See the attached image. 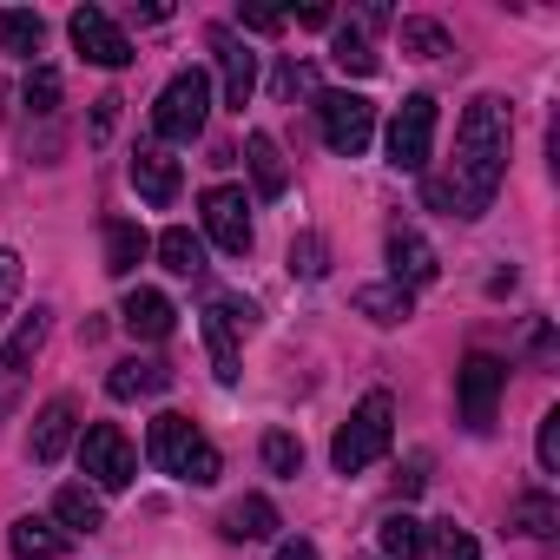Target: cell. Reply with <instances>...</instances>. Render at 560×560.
Returning <instances> with one entry per match:
<instances>
[{
    "mask_svg": "<svg viewBox=\"0 0 560 560\" xmlns=\"http://www.w3.org/2000/svg\"><path fill=\"white\" fill-rule=\"evenodd\" d=\"M508 139H514V119H508V100L481 93L468 100L462 126H455V172L448 178H429V205H442L448 218H481L508 178Z\"/></svg>",
    "mask_w": 560,
    "mask_h": 560,
    "instance_id": "1",
    "label": "cell"
},
{
    "mask_svg": "<svg viewBox=\"0 0 560 560\" xmlns=\"http://www.w3.org/2000/svg\"><path fill=\"white\" fill-rule=\"evenodd\" d=\"M389 442H396V402H389L383 389H370V396L350 409V422L337 429L330 462H337V475H363L370 462H383V455H389Z\"/></svg>",
    "mask_w": 560,
    "mask_h": 560,
    "instance_id": "2",
    "label": "cell"
},
{
    "mask_svg": "<svg viewBox=\"0 0 560 560\" xmlns=\"http://www.w3.org/2000/svg\"><path fill=\"white\" fill-rule=\"evenodd\" d=\"M145 455H152V468L159 475H172V481H191V488H211L218 481V448L185 422V416H159L152 422V435H145Z\"/></svg>",
    "mask_w": 560,
    "mask_h": 560,
    "instance_id": "3",
    "label": "cell"
},
{
    "mask_svg": "<svg viewBox=\"0 0 560 560\" xmlns=\"http://www.w3.org/2000/svg\"><path fill=\"white\" fill-rule=\"evenodd\" d=\"M205 119H211V80H205L198 67L172 73L165 93H159V106H152V132L172 139V145H191V139L205 132Z\"/></svg>",
    "mask_w": 560,
    "mask_h": 560,
    "instance_id": "4",
    "label": "cell"
},
{
    "mask_svg": "<svg viewBox=\"0 0 560 560\" xmlns=\"http://www.w3.org/2000/svg\"><path fill=\"white\" fill-rule=\"evenodd\" d=\"M501 389H508V363L488 357V350H468L462 370H455V402H462V422L475 435L494 429V409H501Z\"/></svg>",
    "mask_w": 560,
    "mask_h": 560,
    "instance_id": "5",
    "label": "cell"
},
{
    "mask_svg": "<svg viewBox=\"0 0 560 560\" xmlns=\"http://www.w3.org/2000/svg\"><path fill=\"white\" fill-rule=\"evenodd\" d=\"M317 132L337 159H363L370 139H376V106L363 93H324L317 100Z\"/></svg>",
    "mask_w": 560,
    "mask_h": 560,
    "instance_id": "6",
    "label": "cell"
},
{
    "mask_svg": "<svg viewBox=\"0 0 560 560\" xmlns=\"http://www.w3.org/2000/svg\"><path fill=\"white\" fill-rule=\"evenodd\" d=\"M80 468L93 475V488L119 494V488H132L139 455H132V442H126V429H119V422H93V429H86V442H80Z\"/></svg>",
    "mask_w": 560,
    "mask_h": 560,
    "instance_id": "7",
    "label": "cell"
},
{
    "mask_svg": "<svg viewBox=\"0 0 560 560\" xmlns=\"http://www.w3.org/2000/svg\"><path fill=\"white\" fill-rule=\"evenodd\" d=\"M435 152V100L429 93H409L389 119V165L396 172H422Z\"/></svg>",
    "mask_w": 560,
    "mask_h": 560,
    "instance_id": "8",
    "label": "cell"
},
{
    "mask_svg": "<svg viewBox=\"0 0 560 560\" xmlns=\"http://www.w3.org/2000/svg\"><path fill=\"white\" fill-rule=\"evenodd\" d=\"M244 330H257V304H244V298H211L205 304V343H211L218 383H237V337Z\"/></svg>",
    "mask_w": 560,
    "mask_h": 560,
    "instance_id": "9",
    "label": "cell"
},
{
    "mask_svg": "<svg viewBox=\"0 0 560 560\" xmlns=\"http://www.w3.org/2000/svg\"><path fill=\"white\" fill-rule=\"evenodd\" d=\"M47 343V311H34L8 343H0V422L14 416V402L27 396V376H34V357Z\"/></svg>",
    "mask_w": 560,
    "mask_h": 560,
    "instance_id": "10",
    "label": "cell"
},
{
    "mask_svg": "<svg viewBox=\"0 0 560 560\" xmlns=\"http://www.w3.org/2000/svg\"><path fill=\"white\" fill-rule=\"evenodd\" d=\"M198 211H205V237H211L224 257H244V250H250V205H244L237 185H211V191L198 198Z\"/></svg>",
    "mask_w": 560,
    "mask_h": 560,
    "instance_id": "11",
    "label": "cell"
},
{
    "mask_svg": "<svg viewBox=\"0 0 560 560\" xmlns=\"http://www.w3.org/2000/svg\"><path fill=\"white\" fill-rule=\"evenodd\" d=\"M67 34H73L80 60H93V67H106V73L132 67V40L119 34V21H113V14H100V8H80V14L67 21Z\"/></svg>",
    "mask_w": 560,
    "mask_h": 560,
    "instance_id": "12",
    "label": "cell"
},
{
    "mask_svg": "<svg viewBox=\"0 0 560 560\" xmlns=\"http://www.w3.org/2000/svg\"><path fill=\"white\" fill-rule=\"evenodd\" d=\"M442 277V257H435V244L416 231V224H389V284H402V291H422V284H435Z\"/></svg>",
    "mask_w": 560,
    "mask_h": 560,
    "instance_id": "13",
    "label": "cell"
},
{
    "mask_svg": "<svg viewBox=\"0 0 560 560\" xmlns=\"http://www.w3.org/2000/svg\"><path fill=\"white\" fill-rule=\"evenodd\" d=\"M211 54H218V73H224V106H244L250 86H257V54L231 27H211Z\"/></svg>",
    "mask_w": 560,
    "mask_h": 560,
    "instance_id": "14",
    "label": "cell"
},
{
    "mask_svg": "<svg viewBox=\"0 0 560 560\" xmlns=\"http://www.w3.org/2000/svg\"><path fill=\"white\" fill-rule=\"evenodd\" d=\"M73 422H80V402L73 396H54L40 416H34V435H27V455L47 468V462H60L67 455V442H73Z\"/></svg>",
    "mask_w": 560,
    "mask_h": 560,
    "instance_id": "15",
    "label": "cell"
},
{
    "mask_svg": "<svg viewBox=\"0 0 560 560\" xmlns=\"http://www.w3.org/2000/svg\"><path fill=\"white\" fill-rule=\"evenodd\" d=\"M178 185H185V178H178V159H165L159 145H139V152H132V191H139L152 211H165V205L178 198Z\"/></svg>",
    "mask_w": 560,
    "mask_h": 560,
    "instance_id": "16",
    "label": "cell"
},
{
    "mask_svg": "<svg viewBox=\"0 0 560 560\" xmlns=\"http://www.w3.org/2000/svg\"><path fill=\"white\" fill-rule=\"evenodd\" d=\"M119 317H126V330H132L139 343H165L172 324H178V311H172L165 291H132V298L119 304Z\"/></svg>",
    "mask_w": 560,
    "mask_h": 560,
    "instance_id": "17",
    "label": "cell"
},
{
    "mask_svg": "<svg viewBox=\"0 0 560 560\" xmlns=\"http://www.w3.org/2000/svg\"><path fill=\"white\" fill-rule=\"evenodd\" d=\"M106 389H113L119 402H139V396H165V389H172V363H159V357H126V363L106 376Z\"/></svg>",
    "mask_w": 560,
    "mask_h": 560,
    "instance_id": "18",
    "label": "cell"
},
{
    "mask_svg": "<svg viewBox=\"0 0 560 560\" xmlns=\"http://www.w3.org/2000/svg\"><path fill=\"white\" fill-rule=\"evenodd\" d=\"M54 521H60V534H100L106 527V508H100V494L86 481H73V488L54 494Z\"/></svg>",
    "mask_w": 560,
    "mask_h": 560,
    "instance_id": "19",
    "label": "cell"
},
{
    "mask_svg": "<svg viewBox=\"0 0 560 560\" xmlns=\"http://www.w3.org/2000/svg\"><path fill=\"white\" fill-rule=\"evenodd\" d=\"M8 547H14V560H60L67 553V534L54 521H40V514H21L8 527Z\"/></svg>",
    "mask_w": 560,
    "mask_h": 560,
    "instance_id": "20",
    "label": "cell"
},
{
    "mask_svg": "<svg viewBox=\"0 0 560 560\" xmlns=\"http://www.w3.org/2000/svg\"><path fill=\"white\" fill-rule=\"evenodd\" d=\"M270 534H277L270 494H244V501L224 508V540H270Z\"/></svg>",
    "mask_w": 560,
    "mask_h": 560,
    "instance_id": "21",
    "label": "cell"
},
{
    "mask_svg": "<svg viewBox=\"0 0 560 560\" xmlns=\"http://www.w3.org/2000/svg\"><path fill=\"white\" fill-rule=\"evenodd\" d=\"M244 159H250V178H257V191H264V198H284L291 172H284V152H277V139H270V132H250V139H244Z\"/></svg>",
    "mask_w": 560,
    "mask_h": 560,
    "instance_id": "22",
    "label": "cell"
},
{
    "mask_svg": "<svg viewBox=\"0 0 560 560\" xmlns=\"http://www.w3.org/2000/svg\"><path fill=\"white\" fill-rule=\"evenodd\" d=\"M40 47H47V21H40L34 8H0V54L34 60Z\"/></svg>",
    "mask_w": 560,
    "mask_h": 560,
    "instance_id": "23",
    "label": "cell"
},
{
    "mask_svg": "<svg viewBox=\"0 0 560 560\" xmlns=\"http://www.w3.org/2000/svg\"><path fill=\"white\" fill-rule=\"evenodd\" d=\"M145 250H152V237H145L132 218H113V224H106V270H113V277H132Z\"/></svg>",
    "mask_w": 560,
    "mask_h": 560,
    "instance_id": "24",
    "label": "cell"
},
{
    "mask_svg": "<svg viewBox=\"0 0 560 560\" xmlns=\"http://www.w3.org/2000/svg\"><path fill=\"white\" fill-rule=\"evenodd\" d=\"M514 527H521L527 540H547V534L560 527V501H553L547 488H527V494L514 501Z\"/></svg>",
    "mask_w": 560,
    "mask_h": 560,
    "instance_id": "25",
    "label": "cell"
},
{
    "mask_svg": "<svg viewBox=\"0 0 560 560\" xmlns=\"http://www.w3.org/2000/svg\"><path fill=\"white\" fill-rule=\"evenodd\" d=\"M376 540H383V553H389V560H416V553L429 547V527H422L416 514H383Z\"/></svg>",
    "mask_w": 560,
    "mask_h": 560,
    "instance_id": "26",
    "label": "cell"
},
{
    "mask_svg": "<svg viewBox=\"0 0 560 560\" xmlns=\"http://www.w3.org/2000/svg\"><path fill=\"white\" fill-rule=\"evenodd\" d=\"M330 60H337L343 73H357V80H370V73L383 67V54L363 40V27H337V40H330Z\"/></svg>",
    "mask_w": 560,
    "mask_h": 560,
    "instance_id": "27",
    "label": "cell"
},
{
    "mask_svg": "<svg viewBox=\"0 0 560 560\" xmlns=\"http://www.w3.org/2000/svg\"><path fill=\"white\" fill-rule=\"evenodd\" d=\"M159 264H165L172 277H198V270H205V244H198L185 224H172V231L159 237Z\"/></svg>",
    "mask_w": 560,
    "mask_h": 560,
    "instance_id": "28",
    "label": "cell"
},
{
    "mask_svg": "<svg viewBox=\"0 0 560 560\" xmlns=\"http://www.w3.org/2000/svg\"><path fill=\"white\" fill-rule=\"evenodd\" d=\"M357 311H363L370 324H402V317H409V291H402V284H363V291H357Z\"/></svg>",
    "mask_w": 560,
    "mask_h": 560,
    "instance_id": "29",
    "label": "cell"
},
{
    "mask_svg": "<svg viewBox=\"0 0 560 560\" xmlns=\"http://www.w3.org/2000/svg\"><path fill=\"white\" fill-rule=\"evenodd\" d=\"M396 34H402V54L409 60H442L448 54V34L435 21H396Z\"/></svg>",
    "mask_w": 560,
    "mask_h": 560,
    "instance_id": "30",
    "label": "cell"
},
{
    "mask_svg": "<svg viewBox=\"0 0 560 560\" xmlns=\"http://www.w3.org/2000/svg\"><path fill=\"white\" fill-rule=\"evenodd\" d=\"M264 468H270V475H304V442L284 435V429H270V435H264Z\"/></svg>",
    "mask_w": 560,
    "mask_h": 560,
    "instance_id": "31",
    "label": "cell"
},
{
    "mask_svg": "<svg viewBox=\"0 0 560 560\" xmlns=\"http://www.w3.org/2000/svg\"><path fill=\"white\" fill-rule=\"evenodd\" d=\"M429 547H435V560H481V547H475V534H468V527H455V521H442V527H429Z\"/></svg>",
    "mask_w": 560,
    "mask_h": 560,
    "instance_id": "32",
    "label": "cell"
},
{
    "mask_svg": "<svg viewBox=\"0 0 560 560\" xmlns=\"http://www.w3.org/2000/svg\"><path fill=\"white\" fill-rule=\"evenodd\" d=\"M27 106H34L40 119L60 106V73H54V67H34V73H27Z\"/></svg>",
    "mask_w": 560,
    "mask_h": 560,
    "instance_id": "33",
    "label": "cell"
},
{
    "mask_svg": "<svg viewBox=\"0 0 560 560\" xmlns=\"http://www.w3.org/2000/svg\"><path fill=\"white\" fill-rule=\"evenodd\" d=\"M291 270H298V277H324V270H330V264H324V237H317V231H304V237L291 244Z\"/></svg>",
    "mask_w": 560,
    "mask_h": 560,
    "instance_id": "34",
    "label": "cell"
},
{
    "mask_svg": "<svg viewBox=\"0 0 560 560\" xmlns=\"http://www.w3.org/2000/svg\"><path fill=\"white\" fill-rule=\"evenodd\" d=\"M540 468H547V475H560V409H547V416H540Z\"/></svg>",
    "mask_w": 560,
    "mask_h": 560,
    "instance_id": "35",
    "label": "cell"
},
{
    "mask_svg": "<svg viewBox=\"0 0 560 560\" xmlns=\"http://www.w3.org/2000/svg\"><path fill=\"white\" fill-rule=\"evenodd\" d=\"M277 100H298V93H311V67H298V60H284V67H277Z\"/></svg>",
    "mask_w": 560,
    "mask_h": 560,
    "instance_id": "36",
    "label": "cell"
},
{
    "mask_svg": "<svg viewBox=\"0 0 560 560\" xmlns=\"http://www.w3.org/2000/svg\"><path fill=\"white\" fill-rule=\"evenodd\" d=\"M14 291H21V250H0V317H8Z\"/></svg>",
    "mask_w": 560,
    "mask_h": 560,
    "instance_id": "37",
    "label": "cell"
},
{
    "mask_svg": "<svg viewBox=\"0 0 560 560\" xmlns=\"http://www.w3.org/2000/svg\"><path fill=\"white\" fill-rule=\"evenodd\" d=\"M113 119H119V100L106 93V100H93V139H106L113 132Z\"/></svg>",
    "mask_w": 560,
    "mask_h": 560,
    "instance_id": "38",
    "label": "cell"
},
{
    "mask_svg": "<svg viewBox=\"0 0 560 560\" xmlns=\"http://www.w3.org/2000/svg\"><path fill=\"white\" fill-rule=\"evenodd\" d=\"M396 481H402V494H422V481H429V455H409V468H402Z\"/></svg>",
    "mask_w": 560,
    "mask_h": 560,
    "instance_id": "39",
    "label": "cell"
},
{
    "mask_svg": "<svg viewBox=\"0 0 560 560\" xmlns=\"http://www.w3.org/2000/svg\"><path fill=\"white\" fill-rule=\"evenodd\" d=\"M244 27H250V34H277V27H284V14H270V8H250V14H244Z\"/></svg>",
    "mask_w": 560,
    "mask_h": 560,
    "instance_id": "40",
    "label": "cell"
},
{
    "mask_svg": "<svg viewBox=\"0 0 560 560\" xmlns=\"http://www.w3.org/2000/svg\"><path fill=\"white\" fill-rule=\"evenodd\" d=\"M277 560H324L311 540H284V547H277Z\"/></svg>",
    "mask_w": 560,
    "mask_h": 560,
    "instance_id": "41",
    "label": "cell"
}]
</instances>
